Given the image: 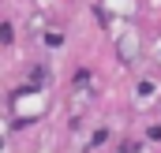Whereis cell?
Wrapping results in <instances>:
<instances>
[{
    "label": "cell",
    "instance_id": "obj_1",
    "mask_svg": "<svg viewBox=\"0 0 161 153\" xmlns=\"http://www.w3.org/2000/svg\"><path fill=\"white\" fill-rule=\"evenodd\" d=\"M11 38H15V30L4 23V26H0V45H11Z\"/></svg>",
    "mask_w": 161,
    "mask_h": 153
}]
</instances>
